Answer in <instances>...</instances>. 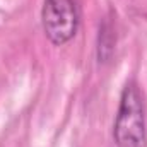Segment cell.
<instances>
[{"label": "cell", "instance_id": "6da1fadb", "mask_svg": "<svg viewBox=\"0 0 147 147\" xmlns=\"http://www.w3.org/2000/svg\"><path fill=\"white\" fill-rule=\"evenodd\" d=\"M113 137L118 147L147 146L144 103L135 80H128L121 91L120 108L113 127Z\"/></svg>", "mask_w": 147, "mask_h": 147}, {"label": "cell", "instance_id": "7a4b0ae2", "mask_svg": "<svg viewBox=\"0 0 147 147\" xmlns=\"http://www.w3.org/2000/svg\"><path fill=\"white\" fill-rule=\"evenodd\" d=\"M41 22L45 34L53 45L69 43L75 36L80 22L77 0H45Z\"/></svg>", "mask_w": 147, "mask_h": 147}]
</instances>
